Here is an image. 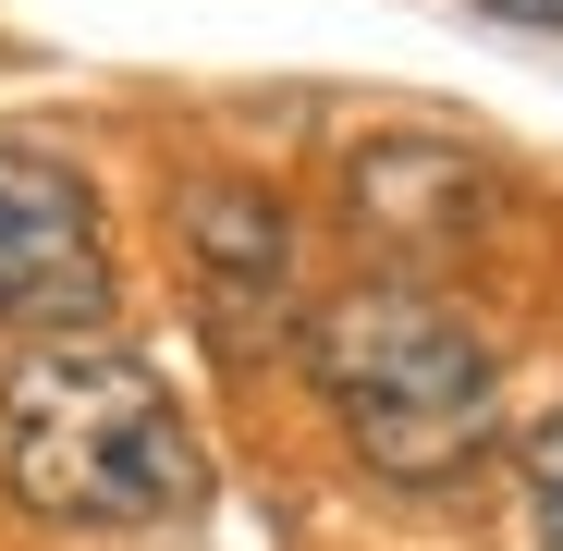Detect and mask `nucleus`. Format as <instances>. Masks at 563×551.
Returning <instances> with one entry per match:
<instances>
[{
  "label": "nucleus",
  "mask_w": 563,
  "mask_h": 551,
  "mask_svg": "<svg viewBox=\"0 0 563 551\" xmlns=\"http://www.w3.org/2000/svg\"><path fill=\"white\" fill-rule=\"evenodd\" d=\"M0 503L49 539H159L209 515V441L123 331H62L0 367Z\"/></svg>",
  "instance_id": "obj_1"
},
{
  "label": "nucleus",
  "mask_w": 563,
  "mask_h": 551,
  "mask_svg": "<svg viewBox=\"0 0 563 551\" xmlns=\"http://www.w3.org/2000/svg\"><path fill=\"white\" fill-rule=\"evenodd\" d=\"M515 491H527L539 551H563V405H539V417L515 429Z\"/></svg>",
  "instance_id": "obj_6"
},
{
  "label": "nucleus",
  "mask_w": 563,
  "mask_h": 551,
  "mask_svg": "<svg viewBox=\"0 0 563 551\" xmlns=\"http://www.w3.org/2000/svg\"><path fill=\"white\" fill-rule=\"evenodd\" d=\"M172 245H184V295H197V319H209V343L233 367H257V355H282L307 331V307H295V209L257 172H197L172 197Z\"/></svg>",
  "instance_id": "obj_4"
},
{
  "label": "nucleus",
  "mask_w": 563,
  "mask_h": 551,
  "mask_svg": "<svg viewBox=\"0 0 563 551\" xmlns=\"http://www.w3.org/2000/svg\"><path fill=\"white\" fill-rule=\"evenodd\" d=\"M478 13H503V25H563V0H478Z\"/></svg>",
  "instance_id": "obj_7"
},
{
  "label": "nucleus",
  "mask_w": 563,
  "mask_h": 551,
  "mask_svg": "<svg viewBox=\"0 0 563 551\" xmlns=\"http://www.w3.org/2000/svg\"><path fill=\"white\" fill-rule=\"evenodd\" d=\"M503 209V172L453 135H367L343 159V221L380 245L393 269H429V257H465Z\"/></svg>",
  "instance_id": "obj_5"
},
{
  "label": "nucleus",
  "mask_w": 563,
  "mask_h": 551,
  "mask_svg": "<svg viewBox=\"0 0 563 551\" xmlns=\"http://www.w3.org/2000/svg\"><path fill=\"white\" fill-rule=\"evenodd\" d=\"M295 367L380 491H453L503 441V367L465 331V307L417 269H367V283L319 295L295 331Z\"/></svg>",
  "instance_id": "obj_2"
},
{
  "label": "nucleus",
  "mask_w": 563,
  "mask_h": 551,
  "mask_svg": "<svg viewBox=\"0 0 563 551\" xmlns=\"http://www.w3.org/2000/svg\"><path fill=\"white\" fill-rule=\"evenodd\" d=\"M111 307L123 269H111L99 184L37 135H0V331L62 343V331H111Z\"/></svg>",
  "instance_id": "obj_3"
}]
</instances>
